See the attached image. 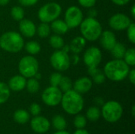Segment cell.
<instances>
[{
    "instance_id": "cell-1",
    "label": "cell",
    "mask_w": 135,
    "mask_h": 134,
    "mask_svg": "<svg viewBox=\"0 0 135 134\" xmlns=\"http://www.w3.org/2000/svg\"><path fill=\"white\" fill-rule=\"evenodd\" d=\"M130 66L123 60L116 59L109 61L104 68V73L107 78L112 81H121L127 77Z\"/></svg>"
},
{
    "instance_id": "cell-2",
    "label": "cell",
    "mask_w": 135,
    "mask_h": 134,
    "mask_svg": "<svg viewBox=\"0 0 135 134\" xmlns=\"http://www.w3.org/2000/svg\"><path fill=\"white\" fill-rule=\"evenodd\" d=\"M66 113L72 115L79 114L84 107V99L81 94L70 89L62 94L61 103Z\"/></svg>"
},
{
    "instance_id": "cell-3",
    "label": "cell",
    "mask_w": 135,
    "mask_h": 134,
    "mask_svg": "<svg viewBox=\"0 0 135 134\" xmlns=\"http://www.w3.org/2000/svg\"><path fill=\"white\" fill-rule=\"evenodd\" d=\"M25 42L21 35L17 32L9 31L0 36V47L9 53H17L24 47Z\"/></svg>"
},
{
    "instance_id": "cell-4",
    "label": "cell",
    "mask_w": 135,
    "mask_h": 134,
    "mask_svg": "<svg viewBox=\"0 0 135 134\" xmlns=\"http://www.w3.org/2000/svg\"><path fill=\"white\" fill-rule=\"evenodd\" d=\"M79 26L82 37L88 41H96L103 32L100 23L93 17H87L82 20Z\"/></svg>"
},
{
    "instance_id": "cell-5",
    "label": "cell",
    "mask_w": 135,
    "mask_h": 134,
    "mask_svg": "<svg viewBox=\"0 0 135 134\" xmlns=\"http://www.w3.org/2000/svg\"><path fill=\"white\" fill-rule=\"evenodd\" d=\"M104 119L110 123L118 122L123 116V109L122 105L115 100H110L102 105L100 111Z\"/></svg>"
},
{
    "instance_id": "cell-6",
    "label": "cell",
    "mask_w": 135,
    "mask_h": 134,
    "mask_svg": "<svg viewBox=\"0 0 135 134\" xmlns=\"http://www.w3.org/2000/svg\"><path fill=\"white\" fill-rule=\"evenodd\" d=\"M62 13V7L57 2H48L38 11V18L41 22L50 23L56 20Z\"/></svg>"
},
{
    "instance_id": "cell-7",
    "label": "cell",
    "mask_w": 135,
    "mask_h": 134,
    "mask_svg": "<svg viewBox=\"0 0 135 134\" xmlns=\"http://www.w3.org/2000/svg\"><path fill=\"white\" fill-rule=\"evenodd\" d=\"M18 70L21 76L25 78H31L39 70V62L32 55L23 57L18 63Z\"/></svg>"
},
{
    "instance_id": "cell-8",
    "label": "cell",
    "mask_w": 135,
    "mask_h": 134,
    "mask_svg": "<svg viewBox=\"0 0 135 134\" xmlns=\"http://www.w3.org/2000/svg\"><path fill=\"white\" fill-rule=\"evenodd\" d=\"M50 62L51 66L59 72L67 70L71 64L68 53L62 50L55 51L50 58Z\"/></svg>"
},
{
    "instance_id": "cell-9",
    "label": "cell",
    "mask_w": 135,
    "mask_h": 134,
    "mask_svg": "<svg viewBox=\"0 0 135 134\" xmlns=\"http://www.w3.org/2000/svg\"><path fill=\"white\" fill-rule=\"evenodd\" d=\"M62 92L59 87L50 86L45 88L42 93L43 102L49 107H56L61 103Z\"/></svg>"
},
{
    "instance_id": "cell-10",
    "label": "cell",
    "mask_w": 135,
    "mask_h": 134,
    "mask_svg": "<svg viewBox=\"0 0 135 134\" xmlns=\"http://www.w3.org/2000/svg\"><path fill=\"white\" fill-rule=\"evenodd\" d=\"M83 20V13L76 6H70L65 13V22L69 28H75L80 25Z\"/></svg>"
},
{
    "instance_id": "cell-11",
    "label": "cell",
    "mask_w": 135,
    "mask_h": 134,
    "mask_svg": "<svg viewBox=\"0 0 135 134\" xmlns=\"http://www.w3.org/2000/svg\"><path fill=\"white\" fill-rule=\"evenodd\" d=\"M102 60V53L97 47H91L88 48L84 55L83 61L87 66L88 69L97 68Z\"/></svg>"
},
{
    "instance_id": "cell-12",
    "label": "cell",
    "mask_w": 135,
    "mask_h": 134,
    "mask_svg": "<svg viewBox=\"0 0 135 134\" xmlns=\"http://www.w3.org/2000/svg\"><path fill=\"white\" fill-rule=\"evenodd\" d=\"M131 22L132 21L131 18L127 15L121 13H115L113 16H112L108 21L110 27L116 31L127 29L128 26L131 24Z\"/></svg>"
},
{
    "instance_id": "cell-13",
    "label": "cell",
    "mask_w": 135,
    "mask_h": 134,
    "mask_svg": "<svg viewBox=\"0 0 135 134\" xmlns=\"http://www.w3.org/2000/svg\"><path fill=\"white\" fill-rule=\"evenodd\" d=\"M30 126L32 130L37 133H47L51 127V123L49 122V120L44 117V116H40L36 115L34 116L31 122H30Z\"/></svg>"
},
{
    "instance_id": "cell-14",
    "label": "cell",
    "mask_w": 135,
    "mask_h": 134,
    "mask_svg": "<svg viewBox=\"0 0 135 134\" xmlns=\"http://www.w3.org/2000/svg\"><path fill=\"white\" fill-rule=\"evenodd\" d=\"M19 30L21 35L31 38L36 33V27L35 24L28 19H22L19 21Z\"/></svg>"
},
{
    "instance_id": "cell-15",
    "label": "cell",
    "mask_w": 135,
    "mask_h": 134,
    "mask_svg": "<svg viewBox=\"0 0 135 134\" xmlns=\"http://www.w3.org/2000/svg\"><path fill=\"white\" fill-rule=\"evenodd\" d=\"M100 44L101 46L108 50L110 51L113 48L115 44L116 43V36L114 32L109 30H106L101 32L100 36Z\"/></svg>"
},
{
    "instance_id": "cell-16",
    "label": "cell",
    "mask_w": 135,
    "mask_h": 134,
    "mask_svg": "<svg viewBox=\"0 0 135 134\" xmlns=\"http://www.w3.org/2000/svg\"><path fill=\"white\" fill-rule=\"evenodd\" d=\"M74 90L80 94L87 93L93 87V81L88 77H82L78 79L73 85Z\"/></svg>"
},
{
    "instance_id": "cell-17",
    "label": "cell",
    "mask_w": 135,
    "mask_h": 134,
    "mask_svg": "<svg viewBox=\"0 0 135 134\" xmlns=\"http://www.w3.org/2000/svg\"><path fill=\"white\" fill-rule=\"evenodd\" d=\"M26 78L23 76L20 75H15L12 77L8 83V86L10 90L14 92H20L22 91L24 88H25L26 85Z\"/></svg>"
},
{
    "instance_id": "cell-18",
    "label": "cell",
    "mask_w": 135,
    "mask_h": 134,
    "mask_svg": "<svg viewBox=\"0 0 135 134\" xmlns=\"http://www.w3.org/2000/svg\"><path fill=\"white\" fill-rule=\"evenodd\" d=\"M50 27H51V30H52L57 35H63L66 33L70 29L63 20H60L58 18L51 22Z\"/></svg>"
},
{
    "instance_id": "cell-19",
    "label": "cell",
    "mask_w": 135,
    "mask_h": 134,
    "mask_svg": "<svg viewBox=\"0 0 135 134\" xmlns=\"http://www.w3.org/2000/svg\"><path fill=\"white\" fill-rule=\"evenodd\" d=\"M86 40L82 36H77L70 42V51H71L74 54L81 53L85 47Z\"/></svg>"
},
{
    "instance_id": "cell-20",
    "label": "cell",
    "mask_w": 135,
    "mask_h": 134,
    "mask_svg": "<svg viewBox=\"0 0 135 134\" xmlns=\"http://www.w3.org/2000/svg\"><path fill=\"white\" fill-rule=\"evenodd\" d=\"M30 119V115L29 113L24 109H18L13 113V120L18 123L24 125L27 123Z\"/></svg>"
},
{
    "instance_id": "cell-21",
    "label": "cell",
    "mask_w": 135,
    "mask_h": 134,
    "mask_svg": "<svg viewBox=\"0 0 135 134\" xmlns=\"http://www.w3.org/2000/svg\"><path fill=\"white\" fill-rule=\"evenodd\" d=\"M88 72L89 74L93 77V81L97 85H100L102 83H104L105 81L106 77L104 73V72L97 68H93V69H88Z\"/></svg>"
},
{
    "instance_id": "cell-22",
    "label": "cell",
    "mask_w": 135,
    "mask_h": 134,
    "mask_svg": "<svg viewBox=\"0 0 135 134\" xmlns=\"http://www.w3.org/2000/svg\"><path fill=\"white\" fill-rule=\"evenodd\" d=\"M53 127L56 130H65L67 126V122L65 118L62 115H57L52 118L51 121Z\"/></svg>"
},
{
    "instance_id": "cell-23",
    "label": "cell",
    "mask_w": 135,
    "mask_h": 134,
    "mask_svg": "<svg viewBox=\"0 0 135 134\" xmlns=\"http://www.w3.org/2000/svg\"><path fill=\"white\" fill-rule=\"evenodd\" d=\"M126 51H127V49H126L125 46L123 43H118V42H116V43L115 44L113 48L111 50L113 57L116 59H123Z\"/></svg>"
},
{
    "instance_id": "cell-24",
    "label": "cell",
    "mask_w": 135,
    "mask_h": 134,
    "mask_svg": "<svg viewBox=\"0 0 135 134\" xmlns=\"http://www.w3.org/2000/svg\"><path fill=\"white\" fill-rule=\"evenodd\" d=\"M101 116L100 110L97 107H89L86 111V119L91 121V122H96L97 121Z\"/></svg>"
},
{
    "instance_id": "cell-25",
    "label": "cell",
    "mask_w": 135,
    "mask_h": 134,
    "mask_svg": "<svg viewBox=\"0 0 135 134\" xmlns=\"http://www.w3.org/2000/svg\"><path fill=\"white\" fill-rule=\"evenodd\" d=\"M10 96V89L4 82H0V104L6 103Z\"/></svg>"
},
{
    "instance_id": "cell-26",
    "label": "cell",
    "mask_w": 135,
    "mask_h": 134,
    "mask_svg": "<svg viewBox=\"0 0 135 134\" xmlns=\"http://www.w3.org/2000/svg\"><path fill=\"white\" fill-rule=\"evenodd\" d=\"M24 47L25 48V51L32 55L38 54L41 49L40 43L36 41H29V42L26 43L24 45Z\"/></svg>"
},
{
    "instance_id": "cell-27",
    "label": "cell",
    "mask_w": 135,
    "mask_h": 134,
    "mask_svg": "<svg viewBox=\"0 0 135 134\" xmlns=\"http://www.w3.org/2000/svg\"><path fill=\"white\" fill-rule=\"evenodd\" d=\"M26 89L28 90V92L33 94V93H36L39 89H40V83L39 81L36 80L34 77H31L28 78V80L26 81V85H25Z\"/></svg>"
},
{
    "instance_id": "cell-28",
    "label": "cell",
    "mask_w": 135,
    "mask_h": 134,
    "mask_svg": "<svg viewBox=\"0 0 135 134\" xmlns=\"http://www.w3.org/2000/svg\"><path fill=\"white\" fill-rule=\"evenodd\" d=\"M36 33L40 38H46L51 33V27L48 23L42 22L36 28Z\"/></svg>"
},
{
    "instance_id": "cell-29",
    "label": "cell",
    "mask_w": 135,
    "mask_h": 134,
    "mask_svg": "<svg viewBox=\"0 0 135 134\" xmlns=\"http://www.w3.org/2000/svg\"><path fill=\"white\" fill-rule=\"evenodd\" d=\"M49 43L53 48L57 49V50L61 49L63 47V45L65 44L62 37L60 35H57V34H55L50 37Z\"/></svg>"
},
{
    "instance_id": "cell-30",
    "label": "cell",
    "mask_w": 135,
    "mask_h": 134,
    "mask_svg": "<svg viewBox=\"0 0 135 134\" xmlns=\"http://www.w3.org/2000/svg\"><path fill=\"white\" fill-rule=\"evenodd\" d=\"M10 14L13 20H15L17 21H20L21 20H22L24 18L25 11L21 6H15L12 7L11 10H10Z\"/></svg>"
},
{
    "instance_id": "cell-31",
    "label": "cell",
    "mask_w": 135,
    "mask_h": 134,
    "mask_svg": "<svg viewBox=\"0 0 135 134\" xmlns=\"http://www.w3.org/2000/svg\"><path fill=\"white\" fill-rule=\"evenodd\" d=\"M124 62L129 66H135V49L130 48L126 51L124 54Z\"/></svg>"
},
{
    "instance_id": "cell-32",
    "label": "cell",
    "mask_w": 135,
    "mask_h": 134,
    "mask_svg": "<svg viewBox=\"0 0 135 134\" xmlns=\"http://www.w3.org/2000/svg\"><path fill=\"white\" fill-rule=\"evenodd\" d=\"M59 87V89L62 91V92H66L72 89V87H73L72 81L68 77H62Z\"/></svg>"
},
{
    "instance_id": "cell-33",
    "label": "cell",
    "mask_w": 135,
    "mask_h": 134,
    "mask_svg": "<svg viewBox=\"0 0 135 134\" xmlns=\"http://www.w3.org/2000/svg\"><path fill=\"white\" fill-rule=\"evenodd\" d=\"M87 124V119L84 115H76L74 119V125L77 129H84Z\"/></svg>"
},
{
    "instance_id": "cell-34",
    "label": "cell",
    "mask_w": 135,
    "mask_h": 134,
    "mask_svg": "<svg viewBox=\"0 0 135 134\" xmlns=\"http://www.w3.org/2000/svg\"><path fill=\"white\" fill-rule=\"evenodd\" d=\"M62 74L59 72L53 73L50 77V84L51 86L59 87V85L60 83V81L62 79Z\"/></svg>"
},
{
    "instance_id": "cell-35",
    "label": "cell",
    "mask_w": 135,
    "mask_h": 134,
    "mask_svg": "<svg viewBox=\"0 0 135 134\" xmlns=\"http://www.w3.org/2000/svg\"><path fill=\"white\" fill-rule=\"evenodd\" d=\"M127 29V38L131 43H135V24L131 22V24L128 26Z\"/></svg>"
},
{
    "instance_id": "cell-36",
    "label": "cell",
    "mask_w": 135,
    "mask_h": 134,
    "mask_svg": "<svg viewBox=\"0 0 135 134\" xmlns=\"http://www.w3.org/2000/svg\"><path fill=\"white\" fill-rule=\"evenodd\" d=\"M29 111H30V114L33 116H36V115H39L41 112V107L40 106L36 103H33L30 105V107H29Z\"/></svg>"
},
{
    "instance_id": "cell-37",
    "label": "cell",
    "mask_w": 135,
    "mask_h": 134,
    "mask_svg": "<svg viewBox=\"0 0 135 134\" xmlns=\"http://www.w3.org/2000/svg\"><path fill=\"white\" fill-rule=\"evenodd\" d=\"M79 4L86 8H92L95 6L97 0H78Z\"/></svg>"
},
{
    "instance_id": "cell-38",
    "label": "cell",
    "mask_w": 135,
    "mask_h": 134,
    "mask_svg": "<svg viewBox=\"0 0 135 134\" xmlns=\"http://www.w3.org/2000/svg\"><path fill=\"white\" fill-rule=\"evenodd\" d=\"M18 2L23 6H32L38 2V0H18Z\"/></svg>"
},
{
    "instance_id": "cell-39",
    "label": "cell",
    "mask_w": 135,
    "mask_h": 134,
    "mask_svg": "<svg viewBox=\"0 0 135 134\" xmlns=\"http://www.w3.org/2000/svg\"><path fill=\"white\" fill-rule=\"evenodd\" d=\"M129 77V80L131 81V83L132 85H134L135 84V70L134 69H132V70H130L129 71V73H128V76Z\"/></svg>"
},
{
    "instance_id": "cell-40",
    "label": "cell",
    "mask_w": 135,
    "mask_h": 134,
    "mask_svg": "<svg viewBox=\"0 0 135 134\" xmlns=\"http://www.w3.org/2000/svg\"><path fill=\"white\" fill-rule=\"evenodd\" d=\"M70 63H72L73 65H76L79 62V57L78 54H74V55L70 57Z\"/></svg>"
},
{
    "instance_id": "cell-41",
    "label": "cell",
    "mask_w": 135,
    "mask_h": 134,
    "mask_svg": "<svg viewBox=\"0 0 135 134\" xmlns=\"http://www.w3.org/2000/svg\"><path fill=\"white\" fill-rule=\"evenodd\" d=\"M113 3H115L117 6H124L127 4L131 0H112Z\"/></svg>"
},
{
    "instance_id": "cell-42",
    "label": "cell",
    "mask_w": 135,
    "mask_h": 134,
    "mask_svg": "<svg viewBox=\"0 0 135 134\" xmlns=\"http://www.w3.org/2000/svg\"><path fill=\"white\" fill-rule=\"evenodd\" d=\"M97 15V10H96V9H92V8H91V9L89 11V17H93V18H95Z\"/></svg>"
},
{
    "instance_id": "cell-43",
    "label": "cell",
    "mask_w": 135,
    "mask_h": 134,
    "mask_svg": "<svg viewBox=\"0 0 135 134\" xmlns=\"http://www.w3.org/2000/svg\"><path fill=\"white\" fill-rule=\"evenodd\" d=\"M94 102H95V103H96L97 105H100V106H102V105L104 103V100H103L102 98H100V97H97V98H95Z\"/></svg>"
},
{
    "instance_id": "cell-44",
    "label": "cell",
    "mask_w": 135,
    "mask_h": 134,
    "mask_svg": "<svg viewBox=\"0 0 135 134\" xmlns=\"http://www.w3.org/2000/svg\"><path fill=\"white\" fill-rule=\"evenodd\" d=\"M74 134H90L87 130L84 129H77V130L74 133Z\"/></svg>"
},
{
    "instance_id": "cell-45",
    "label": "cell",
    "mask_w": 135,
    "mask_h": 134,
    "mask_svg": "<svg viewBox=\"0 0 135 134\" xmlns=\"http://www.w3.org/2000/svg\"><path fill=\"white\" fill-rule=\"evenodd\" d=\"M63 51H65V52H66V53H68L69 52V51H70V46L69 45H63V47L61 48Z\"/></svg>"
},
{
    "instance_id": "cell-46",
    "label": "cell",
    "mask_w": 135,
    "mask_h": 134,
    "mask_svg": "<svg viewBox=\"0 0 135 134\" xmlns=\"http://www.w3.org/2000/svg\"><path fill=\"white\" fill-rule=\"evenodd\" d=\"M10 0H0V6H6L9 2Z\"/></svg>"
},
{
    "instance_id": "cell-47",
    "label": "cell",
    "mask_w": 135,
    "mask_h": 134,
    "mask_svg": "<svg viewBox=\"0 0 135 134\" xmlns=\"http://www.w3.org/2000/svg\"><path fill=\"white\" fill-rule=\"evenodd\" d=\"M53 134H70V133H68L66 130H57V132H55V133Z\"/></svg>"
},
{
    "instance_id": "cell-48",
    "label": "cell",
    "mask_w": 135,
    "mask_h": 134,
    "mask_svg": "<svg viewBox=\"0 0 135 134\" xmlns=\"http://www.w3.org/2000/svg\"><path fill=\"white\" fill-rule=\"evenodd\" d=\"M131 15L133 18H135V5L134 4L131 7Z\"/></svg>"
},
{
    "instance_id": "cell-49",
    "label": "cell",
    "mask_w": 135,
    "mask_h": 134,
    "mask_svg": "<svg viewBox=\"0 0 135 134\" xmlns=\"http://www.w3.org/2000/svg\"><path fill=\"white\" fill-rule=\"evenodd\" d=\"M33 77H34V78H36V80H38V81H39V80L41 78V74H40V73H39L37 72V73L35 74V76H34Z\"/></svg>"
},
{
    "instance_id": "cell-50",
    "label": "cell",
    "mask_w": 135,
    "mask_h": 134,
    "mask_svg": "<svg viewBox=\"0 0 135 134\" xmlns=\"http://www.w3.org/2000/svg\"><path fill=\"white\" fill-rule=\"evenodd\" d=\"M131 114H132V116L134 117L135 116V106L133 105L132 106V109H131Z\"/></svg>"
}]
</instances>
